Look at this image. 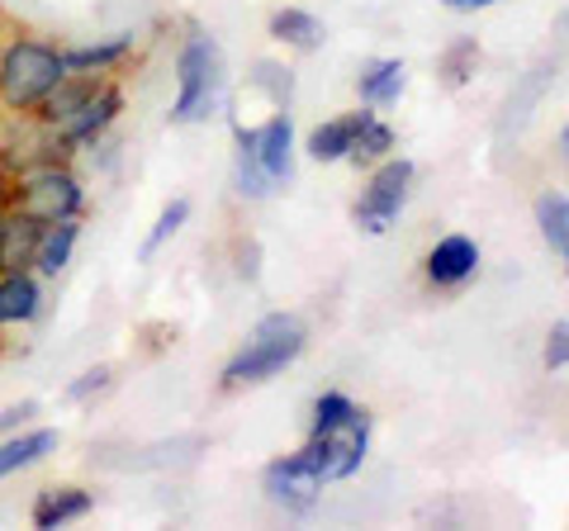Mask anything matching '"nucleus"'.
<instances>
[{"mask_svg": "<svg viewBox=\"0 0 569 531\" xmlns=\"http://www.w3.org/2000/svg\"><path fill=\"white\" fill-rule=\"evenodd\" d=\"M531 219H537L541 242L560 257L565 280H569V194L565 190H541L537 204H531Z\"/></svg>", "mask_w": 569, "mask_h": 531, "instance_id": "nucleus-19", "label": "nucleus"}, {"mask_svg": "<svg viewBox=\"0 0 569 531\" xmlns=\"http://www.w3.org/2000/svg\"><path fill=\"white\" fill-rule=\"evenodd\" d=\"M266 33H271L276 48L299 52V58H309V52H318L328 43V24L305 6H276L271 20H266Z\"/></svg>", "mask_w": 569, "mask_h": 531, "instance_id": "nucleus-16", "label": "nucleus"}, {"mask_svg": "<svg viewBox=\"0 0 569 531\" xmlns=\"http://www.w3.org/2000/svg\"><path fill=\"white\" fill-rule=\"evenodd\" d=\"M0 204L24 209L39 223H62V219H86V176L77 162H48L20 176H0Z\"/></svg>", "mask_w": 569, "mask_h": 531, "instance_id": "nucleus-5", "label": "nucleus"}, {"mask_svg": "<svg viewBox=\"0 0 569 531\" xmlns=\"http://www.w3.org/2000/svg\"><path fill=\"white\" fill-rule=\"evenodd\" d=\"M252 91L271 100V110H290V104H295V72H290V62L261 58L252 67Z\"/></svg>", "mask_w": 569, "mask_h": 531, "instance_id": "nucleus-23", "label": "nucleus"}, {"mask_svg": "<svg viewBox=\"0 0 569 531\" xmlns=\"http://www.w3.org/2000/svg\"><path fill=\"white\" fill-rule=\"evenodd\" d=\"M62 447V432L58 428H43V422H29V428L0 437V484L6 480H20V474L39 470L43 460H52Z\"/></svg>", "mask_w": 569, "mask_h": 531, "instance_id": "nucleus-12", "label": "nucleus"}, {"mask_svg": "<svg viewBox=\"0 0 569 531\" xmlns=\"http://www.w3.org/2000/svg\"><path fill=\"white\" fill-rule=\"evenodd\" d=\"M233 190H238V200H247V204H261V200H271L276 194V186L266 181V171L257 167V157H252V148H247L242 133H233Z\"/></svg>", "mask_w": 569, "mask_h": 531, "instance_id": "nucleus-22", "label": "nucleus"}, {"mask_svg": "<svg viewBox=\"0 0 569 531\" xmlns=\"http://www.w3.org/2000/svg\"><path fill=\"white\" fill-rule=\"evenodd\" d=\"M43 275L39 271H6L0 275V342L6 332L33 328L43 318Z\"/></svg>", "mask_w": 569, "mask_h": 531, "instance_id": "nucleus-13", "label": "nucleus"}, {"mask_svg": "<svg viewBox=\"0 0 569 531\" xmlns=\"http://www.w3.org/2000/svg\"><path fill=\"white\" fill-rule=\"evenodd\" d=\"M475 72H479V43L475 39H460V43H451L447 52H441V81H447L451 91L470 86Z\"/></svg>", "mask_w": 569, "mask_h": 531, "instance_id": "nucleus-25", "label": "nucleus"}, {"mask_svg": "<svg viewBox=\"0 0 569 531\" xmlns=\"http://www.w3.org/2000/svg\"><path fill=\"white\" fill-rule=\"evenodd\" d=\"M560 157H565V167H569V123L560 129Z\"/></svg>", "mask_w": 569, "mask_h": 531, "instance_id": "nucleus-31", "label": "nucleus"}, {"mask_svg": "<svg viewBox=\"0 0 569 531\" xmlns=\"http://www.w3.org/2000/svg\"><path fill=\"white\" fill-rule=\"evenodd\" d=\"M413 186H418V162L413 157H403V152H395V157H385V162L370 167L361 190H356V200H351L356 233L385 238L389 228L399 223L408 200H413Z\"/></svg>", "mask_w": 569, "mask_h": 531, "instance_id": "nucleus-6", "label": "nucleus"}, {"mask_svg": "<svg viewBox=\"0 0 569 531\" xmlns=\"http://www.w3.org/2000/svg\"><path fill=\"white\" fill-rule=\"evenodd\" d=\"M395 152H399V129H395V123H389L380 110H366L361 133H356V148H351V157H347V167L370 171L376 162H385V157H395Z\"/></svg>", "mask_w": 569, "mask_h": 531, "instance_id": "nucleus-20", "label": "nucleus"}, {"mask_svg": "<svg viewBox=\"0 0 569 531\" xmlns=\"http://www.w3.org/2000/svg\"><path fill=\"white\" fill-rule=\"evenodd\" d=\"M408 91V67L403 58H366L361 72H356V100L366 104V110H395Z\"/></svg>", "mask_w": 569, "mask_h": 531, "instance_id": "nucleus-15", "label": "nucleus"}, {"mask_svg": "<svg viewBox=\"0 0 569 531\" xmlns=\"http://www.w3.org/2000/svg\"><path fill=\"white\" fill-rule=\"evenodd\" d=\"M96 512V493L86 484H43L39 493H33L29 503V527L33 531H62V527H77Z\"/></svg>", "mask_w": 569, "mask_h": 531, "instance_id": "nucleus-10", "label": "nucleus"}, {"mask_svg": "<svg viewBox=\"0 0 569 531\" xmlns=\"http://www.w3.org/2000/svg\"><path fill=\"white\" fill-rule=\"evenodd\" d=\"M39 238H43L39 219H29L24 209H14V204H0V275L6 271H33Z\"/></svg>", "mask_w": 569, "mask_h": 531, "instance_id": "nucleus-17", "label": "nucleus"}, {"mask_svg": "<svg viewBox=\"0 0 569 531\" xmlns=\"http://www.w3.org/2000/svg\"><path fill=\"white\" fill-rule=\"evenodd\" d=\"M67 77L62 43L33 29L0 39V114H33Z\"/></svg>", "mask_w": 569, "mask_h": 531, "instance_id": "nucleus-4", "label": "nucleus"}, {"mask_svg": "<svg viewBox=\"0 0 569 531\" xmlns=\"http://www.w3.org/2000/svg\"><path fill=\"white\" fill-rule=\"evenodd\" d=\"M6 20H10V14H6V6H0V29H6Z\"/></svg>", "mask_w": 569, "mask_h": 531, "instance_id": "nucleus-32", "label": "nucleus"}, {"mask_svg": "<svg viewBox=\"0 0 569 531\" xmlns=\"http://www.w3.org/2000/svg\"><path fill=\"white\" fill-rule=\"evenodd\" d=\"M77 247H81V219H62V223H43V238H39V257H33V271L43 280H58L71 261H77Z\"/></svg>", "mask_w": 569, "mask_h": 531, "instance_id": "nucleus-18", "label": "nucleus"}, {"mask_svg": "<svg viewBox=\"0 0 569 531\" xmlns=\"http://www.w3.org/2000/svg\"><path fill=\"white\" fill-rule=\"evenodd\" d=\"M233 119V133L247 138V148H252L257 167L266 171V181L276 190H284L295 181V157H299V129H295V114L290 110H271L261 123H242L238 114Z\"/></svg>", "mask_w": 569, "mask_h": 531, "instance_id": "nucleus-7", "label": "nucleus"}, {"mask_svg": "<svg viewBox=\"0 0 569 531\" xmlns=\"http://www.w3.org/2000/svg\"><path fill=\"white\" fill-rule=\"evenodd\" d=\"M309 351V323L295 309H271L261 313L242 347L223 361L219 370V394H242V389H261L276 375H284L299 357Z\"/></svg>", "mask_w": 569, "mask_h": 531, "instance_id": "nucleus-2", "label": "nucleus"}, {"mask_svg": "<svg viewBox=\"0 0 569 531\" xmlns=\"http://www.w3.org/2000/svg\"><path fill=\"white\" fill-rule=\"evenodd\" d=\"M361 119H366V104H356V110H347V114H332L323 123H313V129L299 138V148H305V157L318 167H342L351 157V148H356Z\"/></svg>", "mask_w": 569, "mask_h": 531, "instance_id": "nucleus-14", "label": "nucleus"}, {"mask_svg": "<svg viewBox=\"0 0 569 531\" xmlns=\"http://www.w3.org/2000/svg\"><path fill=\"white\" fill-rule=\"evenodd\" d=\"M110 389H114V365H91L62 389V399L67 403H96V399L110 394Z\"/></svg>", "mask_w": 569, "mask_h": 531, "instance_id": "nucleus-26", "label": "nucleus"}, {"mask_svg": "<svg viewBox=\"0 0 569 531\" xmlns=\"http://www.w3.org/2000/svg\"><path fill=\"white\" fill-rule=\"evenodd\" d=\"M347 470H342V455L328 437H305V447L276 455L271 465L261 470V493L266 503L284 518H313L318 503H323V489L328 484H342Z\"/></svg>", "mask_w": 569, "mask_h": 531, "instance_id": "nucleus-3", "label": "nucleus"}, {"mask_svg": "<svg viewBox=\"0 0 569 531\" xmlns=\"http://www.w3.org/2000/svg\"><path fill=\"white\" fill-rule=\"evenodd\" d=\"M493 6H503V0H441V10H451V14H485Z\"/></svg>", "mask_w": 569, "mask_h": 531, "instance_id": "nucleus-30", "label": "nucleus"}, {"mask_svg": "<svg viewBox=\"0 0 569 531\" xmlns=\"http://www.w3.org/2000/svg\"><path fill=\"white\" fill-rule=\"evenodd\" d=\"M190 214H194V204L186 200V194H171V200L157 209L148 238H142V247H138V261H152L157 252H162V247H171L176 238H181V228L190 223Z\"/></svg>", "mask_w": 569, "mask_h": 531, "instance_id": "nucleus-21", "label": "nucleus"}, {"mask_svg": "<svg viewBox=\"0 0 569 531\" xmlns=\"http://www.w3.org/2000/svg\"><path fill=\"white\" fill-rule=\"evenodd\" d=\"M356 403L351 394H342V389H323V394L313 399V409H309V437H328V432H337L342 422H351L356 418Z\"/></svg>", "mask_w": 569, "mask_h": 531, "instance_id": "nucleus-24", "label": "nucleus"}, {"mask_svg": "<svg viewBox=\"0 0 569 531\" xmlns=\"http://www.w3.org/2000/svg\"><path fill=\"white\" fill-rule=\"evenodd\" d=\"M39 413H43V403H39V399H20V403H6V409H0V437H10V432L29 428V422H39Z\"/></svg>", "mask_w": 569, "mask_h": 531, "instance_id": "nucleus-28", "label": "nucleus"}, {"mask_svg": "<svg viewBox=\"0 0 569 531\" xmlns=\"http://www.w3.org/2000/svg\"><path fill=\"white\" fill-rule=\"evenodd\" d=\"M171 72H176V100L167 119L176 129H200V123L233 110V100H228V52L204 24H190L181 33Z\"/></svg>", "mask_w": 569, "mask_h": 531, "instance_id": "nucleus-1", "label": "nucleus"}, {"mask_svg": "<svg viewBox=\"0 0 569 531\" xmlns=\"http://www.w3.org/2000/svg\"><path fill=\"white\" fill-rule=\"evenodd\" d=\"M233 275L247 280V285L261 275V242L257 238H238L233 242Z\"/></svg>", "mask_w": 569, "mask_h": 531, "instance_id": "nucleus-29", "label": "nucleus"}, {"mask_svg": "<svg viewBox=\"0 0 569 531\" xmlns=\"http://www.w3.org/2000/svg\"><path fill=\"white\" fill-rule=\"evenodd\" d=\"M541 365L556 375V370H569V318H556L546 328V342H541Z\"/></svg>", "mask_w": 569, "mask_h": 531, "instance_id": "nucleus-27", "label": "nucleus"}, {"mask_svg": "<svg viewBox=\"0 0 569 531\" xmlns=\"http://www.w3.org/2000/svg\"><path fill=\"white\" fill-rule=\"evenodd\" d=\"M479 266H485V252L470 233H441L422 257V280L437 294H456L479 275Z\"/></svg>", "mask_w": 569, "mask_h": 531, "instance_id": "nucleus-9", "label": "nucleus"}, {"mask_svg": "<svg viewBox=\"0 0 569 531\" xmlns=\"http://www.w3.org/2000/svg\"><path fill=\"white\" fill-rule=\"evenodd\" d=\"M123 110H129V91H123V81H119V77H104V81H100V91L86 100L81 110L58 129V133H62V143L77 152V157H86V152L100 143V138H110V133L119 129Z\"/></svg>", "mask_w": 569, "mask_h": 531, "instance_id": "nucleus-8", "label": "nucleus"}, {"mask_svg": "<svg viewBox=\"0 0 569 531\" xmlns=\"http://www.w3.org/2000/svg\"><path fill=\"white\" fill-rule=\"evenodd\" d=\"M138 52V33L123 29L110 33V39H86V43H62V58H67V72H81V77H119L129 58Z\"/></svg>", "mask_w": 569, "mask_h": 531, "instance_id": "nucleus-11", "label": "nucleus"}]
</instances>
